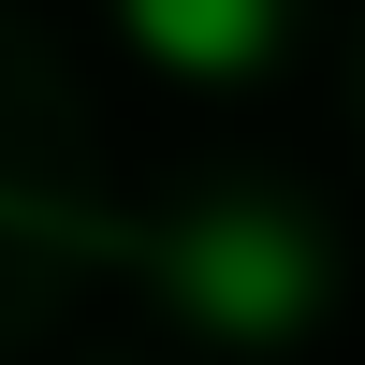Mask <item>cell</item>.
Instances as JSON below:
<instances>
[{
	"label": "cell",
	"instance_id": "6da1fadb",
	"mask_svg": "<svg viewBox=\"0 0 365 365\" xmlns=\"http://www.w3.org/2000/svg\"><path fill=\"white\" fill-rule=\"evenodd\" d=\"M146 278H161V307H175V322H205V336L263 351V336H307V322H322L336 249H322L292 205L220 190V205H175V220L146 234Z\"/></svg>",
	"mask_w": 365,
	"mask_h": 365
},
{
	"label": "cell",
	"instance_id": "7a4b0ae2",
	"mask_svg": "<svg viewBox=\"0 0 365 365\" xmlns=\"http://www.w3.org/2000/svg\"><path fill=\"white\" fill-rule=\"evenodd\" d=\"M132 15V44L161 58V73H190V88H249V73H278V44H292V0H117Z\"/></svg>",
	"mask_w": 365,
	"mask_h": 365
}]
</instances>
